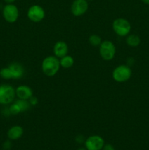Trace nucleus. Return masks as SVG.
I'll list each match as a JSON object with an SVG mask.
<instances>
[{
  "label": "nucleus",
  "instance_id": "bb28decb",
  "mask_svg": "<svg viewBox=\"0 0 149 150\" xmlns=\"http://www.w3.org/2000/svg\"><path fill=\"white\" fill-rule=\"evenodd\" d=\"M87 1H92V0H87Z\"/></svg>",
  "mask_w": 149,
  "mask_h": 150
},
{
  "label": "nucleus",
  "instance_id": "dca6fc26",
  "mask_svg": "<svg viewBox=\"0 0 149 150\" xmlns=\"http://www.w3.org/2000/svg\"><path fill=\"white\" fill-rule=\"evenodd\" d=\"M89 43L93 47H97L102 43V38L98 35H91L89 38Z\"/></svg>",
  "mask_w": 149,
  "mask_h": 150
},
{
  "label": "nucleus",
  "instance_id": "423d86ee",
  "mask_svg": "<svg viewBox=\"0 0 149 150\" xmlns=\"http://www.w3.org/2000/svg\"><path fill=\"white\" fill-rule=\"evenodd\" d=\"M2 15L6 21L10 23H15L18 18V8L13 4H7L3 7Z\"/></svg>",
  "mask_w": 149,
  "mask_h": 150
},
{
  "label": "nucleus",
  "instance_id": "f3484780",
  "mask_svg": "<svg viewBox=\"0 0 149 150\" xmlns=\"http://www.w3.org/2000/svg\"><path fill=\"white\" fill-rule=\"evenodd\" d=\"M15 103L19 105L20 110H21V112L27 111L29 108V107H30V103L29 102H27V100L18 99V100L15 101Z\"/></svg>",
  "mask_w": 149,
  "mask_h": 150
},
{
  "label": "nucleus",
  "instance_id": "393cba45",
  "mask_svg": "<svg viewBox=\"0 0 149 150\" xmlns=\"http://www.w3.org/2000/svg\"><path fill=\"white\" fill-rule=\"evenodd\" d=\"M141 1H143V3H145V4H149V0H141Z\"/></svg>",
  "mask_w": 149,
  "mask_h": 150
},
{
  "label": "nucleus",
  "instance_id": "5701e85b",
  "mask_svg": "<svg viewBox=\"0 0 149 150\" xmlns=\"http://www.w3.org/2000/svg\"><path fill=\"white\" fill-rule=\"evenodd\" d=\"M75 141L78 144H82L83 142H85V141H86V140H85L83 136H82V135H79V136H77V137H76Z\"/></svg>",
  "mask_w": 149,
  "mask_h": 150
},
{
  "label": "nucleus",
  "instance_id": "4be33fe9",
  "mask_svg": "<svg viewBox=\"0 0 149 150\" xmlns=\"http://www.w3.org/2000/svg\"><path fill=\"white\" fill-rule=\"evenodd\" d=\"M102 150H115V149L112 144H107L104 145L103 148H102Z\"/></svg>",
  "mask_w": 149,
  "mask_h": 150
},
{
  "label": "nucleus",
  "instance_id": "412c9836",
  "mask_svg": "<svg viewBox=\"0 0 149 150\" xmlns=\"http://www.w3.org/2000/svg\"><path fill=\"white\" fill-rule=\"evenodd\" d=\"M29 100V103L30 105H36L38 103V100L36 97H33L32 96L30 99Z\"/></svg>",
  "mask_w": 149,
  "mask_h": 150
},
{
  "label": "nucleus",
  "instance_id": "ddd939ff",
  "mask_svg": "<svg viewBox=\"0 0 149 150\" xmlns=\"http://www.w3.org/2000/svg\"><path fill=\"white\" fill-rule=\"evenodd\" d=\"M23 134V129L20 125H15L10 127L7 131V137L10 140H18Z\"/></svg>",
  "mask_w": 149,
  "mask_h": 150
},
{
  "label": "nucleus",
  "instance_id": "6ab92c4d",
  "mask_svg": "<svg viewBox=\"0 0 149 150\" xmlns=\"http://www.w3.org/2000/svg\"><path fill=\"white\" fill-rule=\"evenodd\" d=\"M9 111H10V114H13V115H15V114H18L21 112L20 107H19V105L16 103H14L10 105Z\"/></svg>",
  "mask_w": 149,
  "mask_h": 150
},
{
  "label": "nucleus",
  "instance_id": "39448f33",
  "mask_svg": "<svg viewBox=\"0 0 149 150\" xmlns=\"http://www.w3.org/2000/svg\"><path fill=\"white\" fill-rule=\"evenodd\" d=\"M99 54L105 61H110L114 58L116 52L115 46L111 41L105 40L99 45Z\"/></svg>",
  "mask_w": 149,
  "mask_h": 150
},
{
  "label": "nucleus",
  "instance_id": "1a4fd4ad",
  "mask_svg": "<svg viewBox=\"0 0 149 150\" xmlns=\"http://www.w3.org/2000/svg\"><path fill=\"white\" fill-rule=\"evenodd\" d=\"M89 3L87 0H74L71 5V12L73 16H81L87 12Z\"/></svg>",
  "mask_w": 149,
  "mask_h": 150
},
{
  "label": "nucleus",
  "instance_id": "20e7f679",
  "mask_svg": "<svg viewBox=\"0 0 149 150\" xmlns=\"http://www.w3.org/2000/svg\"><path fill=\"white\" fill-rule=\"evenodd\" d=\"M112 29L116 35L120 37H125L129 34L131 31V24L125 18L115 19L112 23Z\"/></svg>",
  "mask_w": 149,
  "mask_h": 150
},
{
  "label": "nucleus",
  "instance_id": "a211bd4d",
  "mask_svg": "<svg viewBox=\"0 0 149 150\" xmlns=\"http://www.w3.org/2000/svg\"><path fill=\"white\" fill-rule=\"evenodd\" d=\"M0 76L4 79H12V75L8 67H3L0 70Z\"/></svg>",
  "mask_w": 149,
  "mask_h": 150
},
{
  "label": "nucleus",
  "instance_id": "f8f14e48",
  "mask_svg": "<svg viewBox=\"0 0 149 150\" xmlns=\"http://www.w3.org/2000/svg\"><path fill=\"white\" fill-rule=\"evenodd\" d=\"M12 75V79H19L24 75V68L20 64L13 62L8 66Z\"/></svg>",
  "mask_w": 149,
  "mask_h": 150
},
{
  "label": "nucleus",
  "instance_id": "2eb2a0df",
  "mask_svg": "<svg viewBox=\"0 0 149 150\" xmlns=\"http://www.w3.org/2000/svg\"><path fill=\"white\" fill-rule=\"evenodd\" d=\"M126 42L129 46L137 47L140 45V38L137 35H129L127 36Z\"/></svg>",
  "mask_w": 149,
  "mask_h": 150
},
{
  "label": "nucleus",
  "instance_id": "9b49d317",
  "mask_svg": "<svg viewBox=\"0 0 149 150\" xmlns=\"http://www.w3.org/2000/svg\"><path fill=\"white\" fill-rule=\"evenodd\" d=\"M68 51V45L64 41H58L54 45L53 53L55 57H56L57 58L61 59L64 57V56L67 55Z\"/></svg>",
  "mask_w": 149,
  "mask_h": 150
},
{
  "label": "nucleus",
  "instance_id": "0eeeda50",
  "mask_svg": "<svg viewBox=\"0 0 149 150\" xmlns=\"http://www.w3.org/2000/svg\"><path fill=\"white\" fill-rule=\"evenodd\" d=\"M84 143L87 150H102L105 145V140L102 136L93 135L87 138Z\"/></svg>",
  "mask_w": 149,
  "mask_h": 150
},
{
  "label": "nucleus",
  "instance_id": "b1692460",
  "mask_svg": "<svg viewBox=\"0 0 149 150\" xmlns=\"http://www.w3.org/2000/svg\"><path fill=\"white\" fill-rule=\"evenodd\" d=\"M16 0H4V1H5L7 4H13V2H15Z\"/></svg>",
  "mask_w": 149,
  "mask_h": 150
},
{
  "label": "nucleus",
  "instance_id": "aec40b11",
  "mask_svg": "<svg viewBox=\"0 0 149 150\" xmlns=\"http://www.w3.org/2000/svg\"><path fill=\"white\" fill-rule=\"evenodd\" d=\"M12 147V144L10 141H6L4 144H3V149L4 150H10Z\"/></svg>",
  "mask_w": 149,
  "mask_h": 150
},
{
  "label": "nucleus",
  "instance_id": "f257e3e1",
  "mask_svg": "<svg viewBox=\"0 0 149 150\" xmlns=\"http://www.w3.org/2000/svg\"><path fill=\"white\" fill-rule=\"evenodd\" d=\"M60 61L55 56L45 57L42 62V70L44 74L48 77L54 76L59 70Z\"/></svg>",
  "mask_w": 149,
  "mask_h": 150
},
{
  "label": "nucleus",
  "instance_id": "4468645a",
  "mask_svg": "<svg viewBox=\"0 0 149 150\" xmlns=\"http://www.w3.org/2000/svg\"><path fill=\"white\" fill-rule=\"evenodd\" d=\"M60 65L64 68H70L74 64V59L70 55H66L60 59Z\"/></svg>",
  "mask_w": 149,
  "mask_h": 150
},
{
  "label": "nucleus",
  "instance_id": "7ed1b4c3",
  "mask_svg": "<svg viewBox=\"0 0 149 150\" xmlns=\"http://www.w3.org/2000/svg\"><path fill=\"white\" fill-rule=\"evenodd\" d=\"M131 76V70L128 65L122 64L115 67L112 71V79L118 83L127 81Z\"/></svg>",
  "mask_w": 149,
  "mask_h": 150
},
{
  "label": "nucleus",
  "instance_id": "9d476101",
  "mask_svg": "<svg viewBox=\"0 0 149 150\" xmlns=\"http://www.w3.org/2000/svg\"><path fill=\"white\" fill-rule=\"evenodd\" d=\"M15 94L18 99L24 100H29L33 96L32 89L26 85L18 86L15 89Z\"/></svg>",
  "mask_w": 149,
  "mask_h": 150
},
{
  "label": "nucleus",
  "instance_id": "a878e982",
  "mask_svg": "<svg viewBox=\"0 0 149 150\" xmlns=\"http://www.w3.org/2000/svg\"><path fill=\"white\" fill-rule=\"evenodd\" d=\"M77 150H87V149H86V148H79Z\"/></svg>",
  "mask_w": 149,
  "mask_h": 150
},
{
  "label": "nucleus",
  "instance_id": "f03ea898",
  "mask_svg": "<svg viewBox=\"0 0 149 150\" xmlns=\"http://www.w3.org/2000/svg\"><path fill=\"white\" fill-rule=\"evenodd\" d=\"M15 89L9 84L0 85V104L7 105L13 103L15 98Z\"/></svg>",
  "mask_w": 149,
  "mask_h": 150
},
{
  "label": "nucleus",
  "instance_id": "6e6552de",
  "mask_svg": "<svg viewBox=\"0 0 149 150\" xmlns=\"http://www.w3.org/2000/svg\"><path fill=\"white\" fill-rule=\"evenodd\" d=\"M27 16L30 21L34 23L42 21L45 16V12L41 6L34 4L31 6L27 12Z\"/></svg>",
  "mask_w": 149,
  "mask_h": 150
}]
</instances>
